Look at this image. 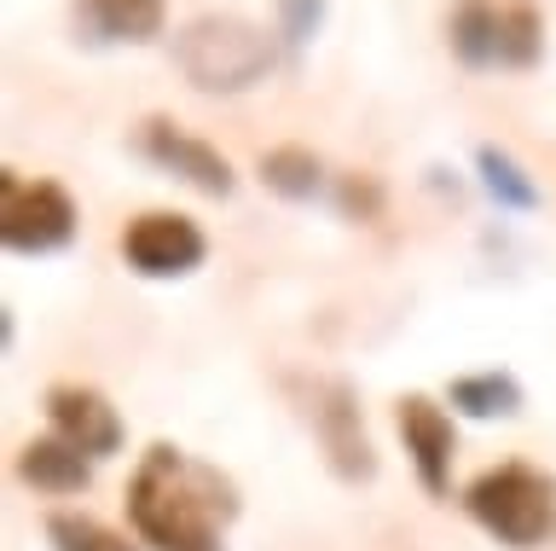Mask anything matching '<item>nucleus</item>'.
Wrapping results in <instances>:
<instances>
[{
	"mask_svg": "<svg viewBox=\"0 0 556 551\" xmlns=\"http://www.w3.org/2000/svg\"><path fill=\"white\" fill-rule=\"evenodd\" d=\"M446 406H458L464 418H516L521 412V377L516 372H498V366H486V372H464V377H452L446 384Z\"/></svg>",
	"mask_w": 556,
	"mask_h": 551,
	"instance_id": "nucleus-13",
	"label": "nucleus"
},
{
	"mask_svg": "<svg viewBox=\"0 0 556 551\" xmlns=\"http://www.w3.org/2000/svg\"><path fill=\"white\" fill-rule=\"evenodd\" d=\"M255 175H261V186H267L273 198H285V203H313L325 192V163H319V151H307V146L261 151Z\"/></svg>",
	"mask_w": 556,
	"mask_h": 551,
	"instance_id": "nucleus-14",
	"label": "nucleus"
},
{
	"mask_svg": "<svg viewBox=\"0 0 556 551\" xmlns=\"http://www.w3.org/2000/svg\"><path fill=\"white\" fill-rule=\"evenodd\" d=\"M203 255H208V238L180 210H146L122 227V262L139 279H186V273L203 267Z\"/></svg>",
	"mask_w": 556,
	"mask_h": 551,
	"instance_id": "nucleus-7",
	"label": "nucleus"
},
{
	"mask_svg": "<svg viewBox=\"0 0 556 551\" xmlns=\"http://www.w3.org/2000/svg\"><path fill=\"white\" fill-rule=\"evenodd\" d=\"M17 476L41 493H81L93 481V459L81 447H70L64 436H35L17 447Z\"/></svg>",
	"mask_w": 556,
	"mask_h": 551,
	"instance_id": "nucleus-11",
	"label": "nucleus"
},
{
	"mask_svg": "<svg viewBox=\"0 0 556 551\" xmlns=\"http://www.w3.org/2000/svg\"><path fill=\"white\" fill-rule=\"evenodd\" d=\"M476 175H481V192L498 203V210H510V215H533L539 210V186L533 175L521 168L504 146H481L476 151Z\"/></svg>",
	"mask_w": 556,
	"mask_h": 551,
	"instance_id": "nucleus-15",
	"label": "nucleus"
},
{
	"mask_svg": "<svg viewBox=\"0 0 556 551\" xmlns=\"http://www.w3.org/2000/svg\"><path fill=\"white\" fill-rule=\"evenodd\" d=\"M174 64L198 93L232 99L267 82L273 71V36L243 12H198L174 36Z\"/></svg>",
	"mask_w": 556,
	"mask_h": 551,
	"instance_id": "nucleus-2",
	"label": "nucleus"
},
{
	"mask_svg": "<svg viewBox=\"0 0 556 551\" xmlns=\"http://www.w3.org/2000/svg\"><path fill=\"white\" fill-rule=\"evenodd\" d=\"M290 395L302 406V418L319 441L325 464L337 471V481H371L377 476V447L365 436V412H359V395L348 377H290Z\"/></svg>",
	"mask_w": 556,
	"mask_h": 551,
	"instance_id": "nucleus-5",
	"label": "nucleus"
},
{
	"mask_svg": "<svg viewBox=\"0 0 556 551\" xmlns=\"http://www.w3.org/2000/svg\"><path fill=\"white\" fill-rule=\"evenodd\" d=\"M238 516V488L215 464L174 441H151L128 476V523L151 551H226V523Z\"/></svg>",
	"mask_w": 556,
	"mask_h": 551,
	"instance_id": "nucleus-1",
	"label": "nucleus"
},
{
	"mask_svg": "<svg viewBox=\"0 0 556 551\" xmlns=\"http://www.w3.org/2000/svg\"><path fill=\"white\" fill-rule=\"evenodd\" d=\"M47 418H52V436L81 447L87 459L122 453V412L111 406V395L93 389V384H52L47 389Z\"/></svg>",
	"mask_w": 556,
	"mask_h": 551,
	"instance_id": "nucleus-10",
	"label": "nucleus"
},
{
	"mask_svg": "<svg viewBox=\"0 0 556 551\" xmlns=\"http://www.w3.org/2000/svg\"><path fill=\"white\" fill-rule=\"evenodd\" d=\"M464 511L510 551H533L556 534V476L539 464H493L464 488Z\"/></svg>",
	"mask_w": 556,
	"mask_h": 551,
	"instance_id": "nucleus-3",
	"label": "nucleus"
},
{
	"mask_svg": "<svg viewBox=\"0 0 556 551\" xmlns=\"http://www.w3.org/2000/svg\"><path fill=\"white\" fill-rule=\"evenodd\" d=\"M134 146H139V158H146V163H156L174 180H186L191 192H203V198H232L238 192L232 163H226L208 140L186 134L174 116H146L139 134H134Z\"/></svg>",
	"mask_w": 556,
	"mask_h": 551,
	"instance_id": "nucleus-8",
	"label": "nucleus"
},
{
	"mask_svg": "<svg viewBox=\"0 0 556 551\" xmlns=\"http://www.w3.org/2000/svg\"><path fill=\"white\" fill-rule=\"evenodd\" d=\"M47 546L52 551H139V540L116 534L111 523H99V516H87V511H52L47 516Z\"/></svg>",
	"mask_w": 556,
	"mask_h": 551,
	"instance_id": "nucleus-16",
	"label": "nucleus"
},
{
	"mask_svg": "<svg viewBox=\"0 0 556 551\" xmlns=\"http://www.w3.org/2000/svg\"><path fill=\"white\" fill-rule=\"evenodd\" d=\"M446 47L469 71H533L545 59V12L533 0H458Z\"/></svg>",
	"mask_w": 556,
	"mask_h": 551,
	"instance_id": "nucleus-4",
	"label": "nucleus"
},
{
	"mask_svg": "<svg viewBox=\"0 0 556 551\" xmlns=\"http://www.w3.org/2000/svg\"><path fill=\"white\" fill-rule=\"evenodd\" d=\"M76 227H81L76 198L59 180H24L17 168H0V245L12 255L64 250Z\"/></svg>",
	"mask_w": 556,
	"mask_h": 551,
	"instance_id": "nucleus-6",
	"label": "nucleus"
},
{
	"mask_svg": "<svg viewBox=\"0 0 556 551\" xmlns=\"http://www.w3.org/2000/svg\"><path fill=\"white\" fill-rule=\"evenodd\" d=\"M81 18L93 29V41H128L146 47L163 36L168 0H81Z\"/></svg>",
	"mask_w": 556,
	"mask_h": 551,
	"instance_id": "nucleus-12",
	"label": "nucleus"
},
{
	"mask_svg": "<svg viewBox=\"0 0 556 551\" xmlns=\"http://www.w3.org/2000/svg\"><path fill=\"white\" fill-rule=\"evenodd\" d=\"M325 0H278V12H273V29H278V41L290 47V53H302V47L325 29Z\"/></svg>",
	"mask_w": 556,
	"mask_h": 551,
	"instance_id": "nucleus-17",
	"label": "nucleus"
},
{
	"mask_svg": "<svg viewBox=\"0 0 556 551\" xmlns=\"http://www.w3.org/2000/svg\"><path fill=\"white\" fill-rule=\"evenodd\" d=\"M382 180L371 175V168H348V175L337 180V210L348 221H382Z\"/></svg>",
	"mask_w": 556,
	"mask_h": 551,
	"instance_id": "nucleus-18",
	"label": "nucleus"
},
{
	"mask_svg": "<svg viewBox=\"0 0 556 551\" xmlns=\"http://www.w3.org/2000/svg\"><path fill=\"white\" fill-rule=\"evenodd\" d=\"M394 429L406 441V459L429 499H452V459H458V429L452 412L434 395H400L394 401Z\"/></svg>",
	"mask_w": 556,
	"mask_h": 551,
	"instance_id": "nucleus-9",
	"label": "nucleus"
}]
</instances>
